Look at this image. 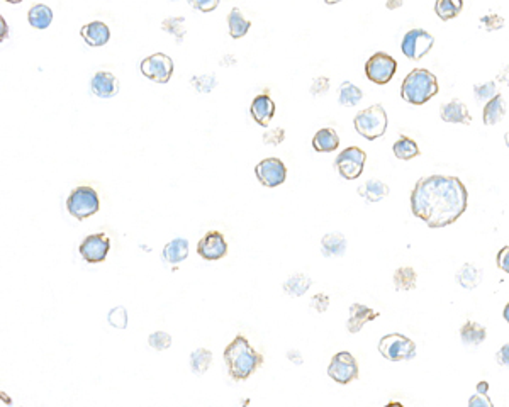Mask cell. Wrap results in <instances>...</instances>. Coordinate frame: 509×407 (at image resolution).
Instances as JSON below:
<instances>
[{
	"label": "cell",
	"mask_w": 509,
	"mask_h": 407,
	"mask_svg": "<svg viewBox=\"0 0 509 407\" xmlns=\"http://www.w3.org/2000/svg\"><path fill=\"white\" fill-rule=\"evenodd\" d=\"M468 206V190L459 177H421L411 192V210L431 229L447 227L462 217Z\"/></svg>",
	"instance_id": "6da1fadb"
},
{
	"label": "cell",
	"mask_w": 509,
	"mask_h": 407,
	"mask_svg": "<svg viewBox=\"0 0 509 407\" xmlns=\"http://www.w3.org/2000/svg\"><path fill=\"white\" fill-rule=\"evenodd\" d=\"M223 358L228 366V373L236 382L248 380L263 365V360H265L263 355L258 353L243 334H238L224 348Z\"/></svg>",
	"instance_id": "7a4b0ae2"
},
{
	"label": "cell",
	"mask_w": 509,
	"mask_h": 407,
	"mask_svg": "<svg viewBox=\"0 0 509 407\" xmlns=\"http://www.w3.org/2000/svg\"><path fill=\"white\" fill-rule=\"evenodd\" d=\"M438 92V80L431 71L424 70V68L412 70L400 85V97L412 106H423L435 97Z\"/></svg>",
	"instance_id": "3957f363"
},
{
	"label": "cell",
	"mask_w": 509,
	"mask_h": 407,
	"mask_svg": "<svg viewBox=\"0 0 509 407\" xmlns=\"http://www.w3.org/2000/svg\"><path fill=\"white\" fill-rule=\"evenodd\" d=\"M387 124H389L387 113L382 107V103H374V106L360 110L354 119L355 131L360 136L368 139V141L382 138L387 131Z\"/></svg>",
	"instance_id": "277c9868"
},
{
	"label": "cell",
	"mask_w": 509,
	"mask_h": 407,
	"mask_svg": "<svg viewBox=\"0 0 509 407\" xmlns=\"http://www.w3.org/2000/svg\"><path fill=\"white\" fill-rule=\"evenodd\" d=\"M100 209V199L97 190L89 185H80L67 199V210L77 221H85L97 214Z\"/></svg>",
	"instance_id": "5b68a950"
},
{
	"label": "cell",
	"mask_w": 509,
	"mask_h": 407,
	"mask_svg": "<svg viewBox=\"0 0 509 407\" xmlns=\"http://www.w3.org/2000/svg\"><path fill=\"white\" fill-rule=\"evenodd\" d=\"M379 351L389 362H407L416 357V345L404 334L391 333L379 341Z\"/></svg>",
	"instance_id": "8992f818"
},
{
	"label": "cell",
	"mask_w": 509,
	"mask_h": 407,
	"mask_svg": "<svg viewBox=\"0 0 509 407\" xmlns=\"http://www.w3.org/2000/svg\"><path fill=\"white\" fill-rule=\"evenodd\" d=\"M367 162V153L358 146H350L343 150L335 159V169L344 180H355L363 173Z\"/></svg>",
	"instance_id": "52a82bcc"
},
{
	"label": "cell",
	"mask_w": 509,
	"mask_h": 407,
	"mask_svg": "<svg viewBox=\"0 0 509 407\" xmlns=\"http://www.w3.org/2000/svg\"><path fill=\"white\" fill-rule=\"evenodd\" d=\"M433 46H435V38L428 31L419 29V27L407 31L404 34L403 43H400L403 53L406 55V58L412 59V62H419L421 58L426 57L433 50Z\"/></svg>",
	"instance_id": "ba28073f"
},
{
	"label": "cell",
	"mask_w": 509,
	"mask_h": 407,
	"mask_svg": "<svg viewBox=\"0 0 509 407\" xmlns=\"http://www.w3.org/2000/svg\"><path fill=\"white\" fill-rule=\"evenodd\" d=\"M328 375L330 378L340 385H347L358 378V363L350 351H340L331 358L330 366H328Z\"/></svg>",
	"instance_id": "9c48e42d"
},
{
	"label": "cell",
	"mask_w": 509,
	"mask_h": 407,
	"mask_svg": "<svg viewBox=\"0 0 509 407\" xmlns=\"http://www.w3.org/2000/svg\"><path fill=\"white\" fill-rule=\"evenodd\" d=\"M174 59L165 53L150 55L139 63V71L148 80L156 83H168L174 75Z\"/></svg>",
	"instance_id": "30bf717a"
},
{
	"label": "cell",
	"mask_w": 509,
	"mask_h": 407,
	"mask_svg": "<svg viewBox=\"0 0 509 407\" xmlns=\"http://www.w3.org/2000/svg\"><path fill=\"white\" fill-rule=\"evenodd\" d=\"M398 70V62L391 55L379 51L374 57H370L365 63V75L370 82L377 85H386L392 80Z\"/></svg>",
	"instance_id": "8fae6325"
},
{
	"label": "cell",
	"mask_w": 509,
	"mask_h": 407,
	"mask_svg": "<svg viewBox=\"0 0 509 407\" xmlns=\"http://www.w3.org/2000/svg\"><path fill=\"white\" fill-rule=\"evenodd\" d=\"M255 175L263 187L275 189L286 182L287 166L279 158H265L255 166Z\"/></svg>",
	"instance_id": "7c38bea8"
},
{
	"label": "cell",
	"mask_w": 509,
	"mask_h": 407,
	"mask_svg": "<svg viewBox=\"0 0 509 407\" xmlns=\"http://www.w3.org/2000/svg\"><path fill=\"white\" fill-rule=\"evenodd\" d=\"M111 250V239L106 233L90 234L80 243V257L87 263H102Z\"/></svg>",
	"instance_id": "4fadbf2b"
},
{
	"label": "cell",
	"mask_w": 509,
	"mask_h": 407,
	"mask_svg": "<svg viewBox=\"0 0 509 407\" xmlns=\"http://www.w3.org/2000/svg\"><path fill=\"white\" fill-rule=\"evenodd\" d=\"M197 255L206 262L221 260L228 255V243L219 231H207L197 243Z\"/></svg>",
	"instance_id": "5bb4252c"
},
{
	"label": "cell",
	"mask_w": 509,
	"mask_h": 407,
	"mask_svg": "<svg viewBox=\"0 0 509 407\" xmlns=\"http://www.w3.org/2000/svg\"><path fill=\"white\" fill-rule=\"evenodd\" d=\"M90 89L95 97L99 99H112L119 94V80L111 71H97L92 77Z\"/></svg>",
	"instance_id": "9a60e30c"
},
{
	"label": "cell",
	"mask_w": 509,
	"mask_h": 407,
	"mask_svg": "<svg viewBox=\"0 0 509 407\" xmlns=\"http://www.w3.org/2000/svg\"><path fill=\"white\" fill-rule=\"evenodd\" d=\"M275 109H277V107H275V102L272 101L270 95L260 94V95H256L253 101H251L250 114L256 124L262 126V127H267L268 124H270L272 119H274Z\"/></svg>",
	"instance_id": "2e32d148"
},
{
	"label": "cell",
	"mask_w": 509,
	"mask_h": 407,
	"mask_svg": "<svg viewBox=\"0 0 509 407\" xmlns=\"http://www.w3.org/2000/svg\"><path fill=\"white\" fill-rule=\"evenodd\" d=\"M377 317H380V313H375V310L370 309V307H367L363 304H351L350 313H348V319H347L348 333H351V334L360 333L367 322L374 321V319H377Z\"/></svg>",
	"instance_id": "e0dca14e"
},
{
	"label": "cell",
	"mask_w": 509,
	"mask_h": 407,
	"mask_svg": "<svg viewBox=\"0 0 509 407\" xmlns=\"http://www.w3.org/2000/svg\"><path fill=\"white\" fill-rule=\"evenodd\" d=\"M80 36L90 48H100L109 43L111 29L102 21H92L80 29Z\"/></svg>",
	"instance_id": "ac0fdd59"
},
{
	"label": "cell",
	"mask_w": 509,
	"mask_h": 407,
	"mask_svg": "<svg viewBox=\"0 0 509 407\" xmlns=\"http://www.w3.org/2000/svg\"><path fill=\"white\" fill-rule=\"evenodd\" d=\"M440 115L445 122H450V124H465L468 126L472 122V115L468 114L467 106L459 99H454V101L443 103L442 110H440Z\"/></svg>",
	"instance_id": "d6986e66"
},
{
	"label": "cell",
	"mask_w": 509,
	"mask_h": 407,
	"mask_svg": "<svg viewBox=\"0 0 509 407\" xmlns=\"http://www.w3.org/2000/svg\"><path fill=\"white\" fill-rule=\"evenodd\" d=\"M163 260L168 265H179V263L186 262L188 257V239L186 238H175L170 243H167L163 248Z\"/></svg>",
	"instance_id": "ffe728a7"
},
{
	"label": "cell",
	"mask_w": 509,
	"mask_h": 407,
	"mask_svg": "<svg viewBox=\"0 0 509 407\" xmlns=\"http://www.w3.org/2000/svg\"><path fill=\"white\" fill-rule=\"evenodd\" d=\"M340 146V136L331 127H323L312 138V148L318 153H331V151L338 150Z\"/></svg>",
	"instance_id": "44dd1931"
},
{
	"label": "cell",
	"mask_w": 509,
	"mask_h": 407,
	"mask_svg": "<svg viewBox=\"0 0 509 407\" xmlns=\"http://www.w3.org/2000/svg\"><path fill=\"white\" fill-rule=\"evenodd\" d=\"M504 115H506V101L503 99V95L498 94L494 99H491L487 103H484L482 119L486 126L498 124Z\"/></svg>",
	"instance_id": "7402d4cb"
},
{
	"label": "cell",
	"mask_w": 509,
	"mask_h": 407,
	"mask_svg": "<svg viewBox=\"0 0 509 407\" xmlns=\"http://www.w3.org/2000/svg\"><path fill=\"white\" fill-rule=\"evenodd\" d=\"M27 22L34 29H48L53 22V10L45 3H36L27 12Z\"/></svg>",
	"instance_id": "603a6c76"
},
{
	"label": "cell",
	"mask_w": 509,
	"mask_h": 407,
	"mask_svg": "<svg viewBox=\"0 0 509 407\" xmlns=\"http://www.w3.org/2000/svg\"><path fill=\"white\" fill-rule=\"evenodd\" d=\"M460 338L465 346H477L486 341L487 329L475 321H467L460 328Z\"/></svg>",
	"instance_id": "cb8c5ba5"
},
{
	"label": "cell",
	"mask_w": 509,
	"mask_h": 407,
	"mask_svg": "<svg viewBox=\"0 0 509 407\" xmlns=\"http://www.w3.org/2000/svg\"><path fill=\"white\" fill-rule=\"evenodd\" d=\"M482 270L479 266H475L474 263H465L462 269L459 270V273H456V282L467 290L477 289L480 285V282H482Z\"/></svg>",
	"instance_id": "d4e9b609"
},
{
	"label": "cell",
	"mask_w": 509,
	"mask_h": 407,
	"mask_svg": "<svg viewBox=\"0 0 509 407\" xmlns=\"http://www.w3.org/2000/svg\"><path fill=\"white\" fill-rule=\"evenodd\" d=\"M358 195H362L367 202L374 204L382 201L389 195V187L387 183H384L379 178H372V180H367L362 187H358Z\"/></svg>",
	"instance_id": "484cf974"
},
{
	"label": "cell",
	"mask_w": 509,
	"mask_h": 407,
	"mask_svg": "<svg viewBox=\"0 0 509 407\" xmlns=\"http://www.w3.org/2000/svg\"><path fill=\"white\" fill-rule=\"evenodd\" d=\"M347 238L340 233H328L324 234L321 239V250L323 255L328 258H335V257H342L347 250Z\"/></svg>",
	"instance_id": "4316f807"
},
{
	"label": "cell",
	"mask_w": 509,
	"mask_h": 407,
	"mask_svg": "<svg viewBox=\"0 0 509 407\" xmlns=\"http://www.w3.org/2000/svg\"><path fill=\"white\" fill-rule=\"evenodd\" d=\"M251 22L248 19L243 17L242 10L238 7L231 9L230 14H228V29H230V36L232 39H242L248 34L250 31Z\"/></svg>",
	"instance_id": "83f0119b"
},
{
	"label": "cell",
	"mask_w": 509,
	"mask_h": 407,
	"mask_svg": "<svg viewBox=\"0 0 509 407\" xmlns=\"http://www.w3.org/2000/svg\"><path fill=\"white\" fill-rule=\"evenodd\" d=\"M392 151H394L396 158L404 159V162L419 157L421 155L418 143H416L414 139L407 138V136H400V139H398V141L394 143V146H392Z\"/></svg>",
	"instance_id": "f1b7e54d"
},
{
	"label": "cell",
	"mask_w": 509,
	"mask_h": 407,
	"mask_svg": "<svg viewBox=\"0 0 509 407\" xmlns=\"http://www.w3.org/2000/svg\"><path fill=\"white\" fill-rule=\"evenodd\" d=\"M463 9V0H436L435 12L442 21H452Z\"/></svg>",
	"instance_id": "f546056e"
},
{
	"label": "cell",
	"mask_w": 509,
	"mask_h": 407,
	"mask_svg": "<svg viewBox=\"0 0 509 407\" xmlns=\"http://www.w3.org/2000/svg\"><path fill=\"white\" fill-rule=\"evenodd\" d=\"M312 285V280L307 275L304 273H295L292 277H288L286 283H284V290L286 294L292 295V297H300L309 290V287Z\"/></svg>",
	"instance_id": "4dcf8cb0"
},
{
	"label": "cell",
	"mask_w": 509,
	"mask_h": 407,
	"mask_svg": "<svg viewBox=\"0 0 509 407\" xmlns=\"http://www.w3.org/2000/svg\"><path fill=\"white\" fill-rule=\"evenodd\" d=\"M418 282V273L411 266H400L394 271V289L396 290H414Z\"/></svg>",
	"instance_id": "1f68e13d"
},
{
	"label": "cell",
	"mask_w": 509,
	"mask_h": 407,
	"mask_svg": "<svg viewBox=\"0 0 509 407\" xmlns=\"http://www.w3.org/2000/svg\"><path fill=\"white\" fill-rule=\"evenodd\" d=\"M363 99V92L351 82H343L338 89V101L343 107H355Z\"/></svg>",
	"instance_id": "d6a6232c"
},
{
	"label": "cell",
	"mask_w": 509,
	"mask_h": 407,
	"mask_svg": "<svg viewBox=\"0 0 509 407\" xmlns=\"http://www.w3.org/2000/svg\"><path fill=\"white\" fill-rule=\"evenodd\" d=\"M212 363V353L206 348H197L190 353V370L195 375H204Z\"/></svg>",
	"instance_id": "836d02e7"
},
{
	"label": "cell",
	"mask_w": 509,
	"mask_h": 407,
	"mask_svg": "<svg viewBox=\"0 0 509 407\" xmlns=\"http://www.w3.org/2000/svg\"><path fill=\"white\" fill-rule=\"evenodd\" d=\"M162 29L165 33L172 34L179 43H182V39L186 38L187 29H186V19L183 17H168L162 22Z\"/></svg>",
	"instance_id": "e575fe53"
},
{
	"label": "cell",
	"mask_w": 509,
	"mask_h": 407,
	"mask_svg": "<svg viewBox=\"0 0 509 407\" xmlns=\"http://www.w3.org/2000/svg\"><path fill=\"white\" fill-rule=\"evenodd\" d=\"M474 95L477 103H487L491 99H494L498 95V87H496L494 80L482 83V85H475Z\"/></svg>",
	"instance_id": "d590c367"
},
{
	"label": "cell",
	"mask_w": 509,
	"mask_h": 407,
	"mask_svg": "<svg viewBox=\"0 0 509 407\" xmlns=\"http://www.w3.org/2000/svg\"><path fill=\"white\" fill-rule=\"evenodd\" d=\"M148 345L156 351H165L172 346V336L165 331H156L148 336Z\"/></svg>",
	"instance_id": "8d00e7d4"
},
{
	"label": "cell",
	"mask_w": 509,
	"mask_h": 407,
	"mask_svg": "<svg viewBox=\"0 0 509 407\" xmlns=\"http://www.w3.org/2000/svg\"><path fill=\"white\" fill-rule=\"evenodd\" d=\"M480 29L487 31V33H492V31H499L503 29L504 24H506V21H504V17H501L499 14H486L484 17H480Z\"/></svg>",
	"instance_id": "74e56055"
},
{
	"label": "cell",
	"mask_w": 509,
	"mask_h": 407,
	"mask_svg": "<svg viewBox=\"0 0 509 407\" xmlns=\"http://www.w3.org/2000/svg\"><path fill=\"white\" fill-rule=\"evenodd\" d=\"M107 321H109V324L114 326V328L126 329V326H127V313H126V309H124L123 306L114 307V309H111L109 316H107Z\"/></svg>",
	"instance_id": "f35d334b"
},
{
	"label": "cell",
	"mask_w": 509,
	"mask_h": 407,
	"mask_svg": "<svg viewBox=\"0 0 509 407\" xmlns=\"http://www.w3.org/2000/svg\"><path fill=\"white\" fill-rule=\"evenodd\" d=\"M286 141V129L284 127H277V129H270L263 134V143L270 146H279Z\"/></svg>",
	"instance_id": "ab89813d"
},
{
	"label": "cell",
	"mask_w": 509,
	"mask_h": 407,
	"mask_svg": "<svg viewBox=\"0 0 509 407\" xmlns=\"http://www.w3.org/2000/svg\"><path fill=\"white\" fill-rule=\"evenodd\" d=\"M330 90V78L328 77H318L312 80V85H311V94L314 97H321V95L326 94Z\"/></svg>",
	"instance_id": "60d3db41"
},
{
	"label": "cell",
	"mask_w": 509,
	"mask_h": 407,
	"mask_svg": "<svg viewBox=\"0 0 509 407\" xmlns=\"http://www.w3.org/2000/svg\"><path fill=\"white\" fill-rule=\"evenodd\" d=\"M219 2H221V0H188V3H190L195 10L204 12V14L218 9Z\"/></svg>",
	"instance_id": "b9f144b4"
},
{
	"label": "cell",
	"mask_w": 509,
	"mask_h": 407,
	"mask_svg": "<svg viewBox=\"0 0 509 407\" xmlns=\"http://www.w3.org/2000/svg\"><path fill=\"white\" fill-rule=\"evenodd\" d=\"M311 307L316 310V313H324V310L330 307V297L326 294H316L314 297L311 299Z\"/></svg>",
	"instance_id": "7bdbcfd3"
},
{
	"label": "cell",
	"mask_w": 509,
	"mask_h": 407,
	"mask_svg": "<svg viewBox=\"0 0 509 407\" xmlns=\"http://www.w3.org/2000/svg\"><path fill=\"white\" fill-rule=\"evenodd\" d=\"M496 262H498V266L501 270L509 273V246H503V248L498 251V258H496Z\"/></svg>",
	"instance_id": "ee69618b"
},
{
	"label": "cell",
	"mask_w": 509,
	"mask_h": 407,
	"mask_svg": "<svg viewBox=\"0 0 509 407\" xmlns=\"http://www.w3.org/2000/svg\"><path fill=\"white\" fill-rule=\"evenodd\" d=\"M468 406L472 407H492V401L491 399L486 396H482V394H475L474 397L468 399Z\"/></svg>",
	"instance_id": "f6af8a7d"
},
{
	"label": "cell",
	"mask_w": 509,
	"mask_h": 407,
	"mask_svg": "<svg viewBox=\"0 0 509 407\" xmlns=\"http://www.w3.org/2000/svg\"><path fill=\"white\" fill-rule=\"evenodd\" d=\"M496 360H498L501 366H508L509 369V345L501 346L498 355H496Z\"/></svg>",
	"instance_id": "bcb514c9"
},
{
	"label": "cell",
	"mask_w": 509,
	"mask_h": 407,
	"mask_svg": "<svg viewBox=\"0 0 509 407\" xmlns=\"http://www.w3.org/2000/svg\"><path fill=\"white\" fill-rule=\"evenodd\" d=\"M499 82H503L504 85H509V66H504L503 71L498 75Z\"/></svg>",
	"instance_id": "7dc6e473"
},
{
	"label": "cell",
	"mask_w": 509,
	"mask_h": 407,
	"mask_svg": "<svg viewBox=\"0 0 509 407\" xmlns=\"http://www.w3.org/2000/svg\"><path fill=\"white\" fill-rule=\"evenodd\" d=\"M403 3H404V0H387L386 7L389 10H396V9H399V7H403Z\"/></svg>",
	"instance_id": "c3c4849f"
},
{
	"label": "cell",
	"mask_w": 509,
	"mask_h": 407,
	"mask_svg": "<svg viewBox=\"0 0 509 407\" xmlns=\"http://www.w3.org/2000/svg\"><path fill=\"white\" fill-rule=\"evenodd\" d=\"M475 389H477V394H482V396H486V394L489 392V384L486 380H482V382H479V384H477Z\"/></svg>",
	"instance_id": "681fc988"
},
{
	"label": "cell",
	"mask_w": 509,
	"mask_h": 407,
	"mask_svg": "<svg viewBox=\"0 0 509 407\" xmlns=\"http://www.w3.org/2000/svg\"><path fill=\"white\" fill-rule=\"evenodd\" d=\"M503 317H504V321H506L508 324H509V302L506 304V307H504V310H503Z\"/></svg>",
	"instance_id": "f907efd6"
},
{
	"label": "cell",
	"mask_w": 509,
	"mask_h": 407,
	"mask_svg": "<svg viewBox=\"0 0 509 407\" xmlns=\"http://www.w3.org/2000/svg\"><path fill=\"white\" fill-rule=\"evenodd\" d=\"M324 2H326L328 6H335V3H340L342 0H324Z\"/></svg>",
	"instance_id": "816d5d0a"
},
{
	"label": "cell",
	"mask_w": 509,
	"mask_h": 407,
	"mask_svg": "<svg viewBox=\"0 0 509 407\" xmlns=\"http://www.w3.org/2000/svg\"><path fill=\"white\" fill-rule=\"evenodd\" d=\"M6 2H7V3H21L22 0H6Z\"/></svg>",
	"instance_id": "f5cc1de1"
},
{
	"label": "cell",
	"mask_w": 509,
	"mask_h": 407,
	"mask_svg": "<svg viewBox=\"0 0 509 407\" xmlns=\"http://www.w3.org/2000/svg\"><path fill=\"white\" fill-rule=\"evenodd\" d=\"M504 141H506V145L509 146V131L506 133V136H504Z\"/></svg>",
	"instance_id": "db71d44e"
}]
</instances>
